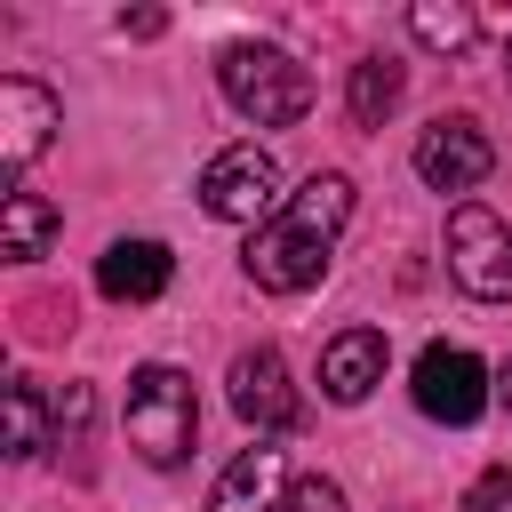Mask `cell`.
Listing matches in <instances>:
<instances>
[{
  "instance_id": "obj_11",
  "label": "cell",
  "mask_w": 512,
  "mask_h": 512,
  "mask_svg": "<svg viewBox=\"0 0 512 512\" xmlns=\"http://www.w3.org/2000/svg\"><path fill=\"white\" fill-rule=\"evenodd\" d=\"M376 384H384V328H344V336H328V352H320V392H328L336 408H360Z\"/></svg>"
},
{
  "instance_id": "obj_12",
  "label": "cell",
  "mask_w": 512,
  "mask_h": 512,
  "mask_svg": "<svg viewBox=\"0 0 512 512\" xmlns=\"http://www.w3.org/2000/svg\"><path fill=\"white\" fill-rule=\"evenodd\" d=\"M168 280H176V256H168L160 240H112V248L96 256V288H104L112 304H152Z\"/></svg>"
},
{
  "instance_id": "obj_17",
  "label": "cell",
  "mask_w": 512,
  "mask_h": 512,
  "mask_svg": "<svg viewBox=\"0 0 512 512\" xmlns=\"http://www.w3.org/2000/svg\"><path fill=\"white\" fill-rule=\"evenodd\" d=\"M464 512H512V464H488V472L464 488Z\"/></svg>"
},
{
  "instance_id": "obj_7",
  "label": "cell",
  "mask_w": 512,
  "mask_h": 512,
  "mask_svg": "<svg viewBox=\"0 0 512 512\" xmlns=\"http://www.w3.org/2000/svg\"><path fill=\"white\" fill-rule=\"evenodd\" d=\"M56 128H64V104H56L40 80L8 72V80H0V168H8V192H16V176L56 144Z\"/></svg>"
},
{
  "instance_id": "obj_9",
  "label": "cell",
  "mask_w": 512,
  "mask_h": 512,
  "mask_svg": "<svg viewBox=\"0 0 512 512\" xmlns=\"http://www.w3.org/2000/svg\"><path fill=\"white\" fill-rule=\"evenodd\" d=\"M232 408H240V424H256V440H272V432H288L304 416V400L288 384V360L272 344H256V352L232 360Z\"/></svg>"
},
{
  "instance_id": "obj_4",
  "label": "cell",
  "mask_w": 512,
  "mask_h": 512,
  "mask_svg": "<svg viewBox=\"0 0 512 512\" xmlns=\"http://www.w3.org/2000/svg\"><path fill=\"white\" fill-rule=\"evenodd\" d=\"M280 200H288V192H280V168H272L264 144H224V152L200 168V208H208L216 224H248V232H256Z\"/></svg>"
},
{
  "instance_id": "obj_14",
  "label": "cell",
  "mask_w": 512,
  "mask_h": 512,
  "mask_svg": "<svg viewBox=\"0 0 512 512\" xmlns=\"http://www.w3.org/2000/svg\"><path fill=\"white\" fill-rule=\"evenodd\" d=\"M400 88H408V72H400L392 56H360V64H352V88H344L352 128H384L392 104H400Z\"/></svg>"
},
{
  "instance_id": "obj_20",
  "label": "cell",
  "mask_w": 512,
  "mask_h": 512,
  "mask_svg": "<svg viewBox=\"0 0 512 512\" xmlns=\"http://www.w3.org/2000/svg\"><path fill=\"white\" fill-rule=\"evenodd\" d=\"M504 408H512V368H504Z\"/></svg>"
},
{
  "instance_id": "obj_18",
  "label": "cell",
  "mask_w": 512,
  "mask_h": 512,
  "mask_svg": "<svg viewBox=\"0 0 512 512\" xmlns=\"http://www.w3.org/2000/svg\"><path fill=\"white\" fill-rule=\"evenodd\" d=\"M288 512H344V488H336L328 472H304V480L288 488Z\"/></svg>"
},
{
  "instance_id": "obj_10",
  "label": "cell",
  "mask_w": 512,
  "mask_h": 512,
  "mask_svg": "<svg viewBox=\"0 0 512 512\" xmlns=\"http://www.w3.org/2000/svg\"><path fill=\"white\" fill-rule=\"evenodd\" d=\"M208 512H288V456L272 440L240 448L224 464V480L208 488Z\"/></svg>"
},
{
  "instance_id": "obj_6",
  "label": "cell",
  "mask_w": 512,
  "mask_h": 512,
  "mask_svg": "<svg viewBox=\"0 0 512 512\" xmlns=\"http://www.w3.org/2000/svg\"><path fill=\"white\" fill-rule=\"evenodd\" d=\"M416 408H424L432 424H472V416L488 408V368H480V352H464V344H424V352H416Z\"/></svg>"
},
{
  "instance_id": "obj_1",
  "label": "cell",
  "mask_w": 512,
  "mask_h": 512,
  "mask_svg": "<svg viewBox=\"0 0 512 512\" xmlns=\"http://www.w3.org/2000/svg\"><path fill=\"white\" fill-rule=\"evenodd\" d=\"M344 224H352V176H344V168H320V176H304V184L248 232L240 272H248L264 296H304V288L328 272Z\"/></svg>"
},
{
  "instance_id": "obj_8",
  "label": "cell",
  "mask_w": 512,
  "mask_h": 512,
  "mask_svg": "<svg viewBox=\"0 0 512 512\" xmlns=\"http://www.w3.org/2000/svg\"><path fill=\"white\" fill-rule=\"evenodd\" d=\"M488 168H496V144H488L480 120H464V112H440V120L416 136V176H424L432 192H472Z\"/></svg>"
},
{
  "instance_id": "obj_3",
  "label": "cell",
  "mask_w": 512,
  "mask_h": 512,
  "mask_svg": "<svg viewBox=\"0 0 512 512\" xmlns=\"http://www.w3.org/2000/svg\"><path fill=\"white\" fill-rule=\"evenodd\" d=\"M192 432H200V400H192V376L168 368V360H144L128 376V448L144 464H184L192 456Z\"/></svg>"
},
{
  "instance_id": "obj_19",
  "label": "cell",
  "mask_w": 512,
  "mask_h": 512,
  "mask_svg": "<svg viewBox=\"0 0 512 512\" xmlns=\"http://www.w3.org/2000/svg\"><path fill=\"white\" fill-rule=\"evenodd\" d=\"M504 80H512V32H504Z\"/></svg>"
},
{
  "instance_id": "obj_5",
  "label": "cell",
  "mask_w": 512,
  "mask_h": 512,
  "mask_svg": "<svg viewBox=\"0 0 512 512\" xmlns=\"http://www.w3.org/2000/svg\"><path fill=\"white\" fill-rule=\"evenodd\" d=\"M448 272H456L464 296L504 304L512 296V224L496 208H480V200H456V216H448Z\"/></svg>"
},
{
  "instance_id": "obj_13",
  "label": "cell",
  "mask_w": 512,
  "mask_h": 512,
  "mask_svg": "<svg viewBox=\"0 0 512 512\" xmlns=\"http://www.w3.org/2000/svg\"><path fill=\"white\" fill-rule=\"evenodd\" d=\"M48 240H56V208L40 192H8L0 200V256L32 264V256H48Z\"/></svg>"
},
{
  "instance_id": "obj_2",
  "label": "cell",
  "mask_w": 512,
  "mask_h": 512,
  "mask_svg": "<svg viewBox=\"0 0 512 512\" xmlns=\"http://www.w3.org/2000/svg\"><path fill=\"white\" fill-rule=\"evenodd\" d=\"M216 88H224V104H232L240 120H256V128H296V120L312 112V72H304L288 48H272V40H232V48L216 56Z\"/></svg>"
},
{
  "instance_id": "obj_15",
  "label": "cell",
  "mask_w": 512,
  "mask_h": 512,
  "mask_svg": "<svg viewBox=\"0 0 512 512\" xmlns=\"http://www.w3.org/2000/svg\"><path fill=\"white\" fill-rule=\"evenodd\" d=\"M48 424H56V416H48L40 384H32V376H16V384H8V440H0V448H8L16 464H24V456H40V448H48Z\"/></svg>"
},
{
  "instance_id": "obj_16",
  "label": "cell",
  "mask_w": 512,
  "mask_h": 512,
  "mask_svg": "<svg viewBox=\"0 0 512 512\" xmlns=\"http://www.w3.org/2000/svg\"><path fill=\"white\" fill-rule=\"evenodd\" d=\"M408 32L424 40V48H472V32H480V16L472 8H440V0H424V8H408Z\"/></svg>"
}]
</instances>
